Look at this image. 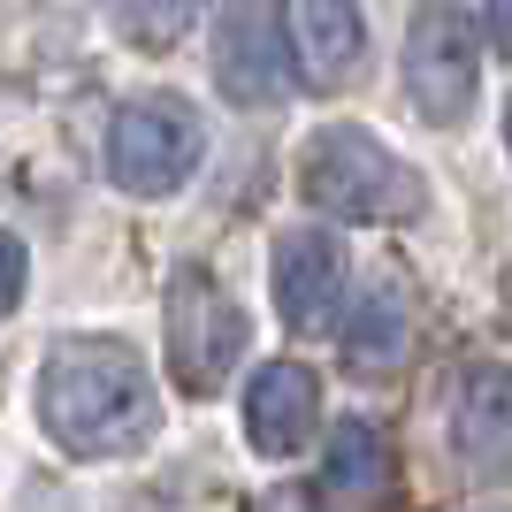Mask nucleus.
Instances as JSON below:
<instances>
[{"label":"nucleus","mask_w":512,"mask_h":512,"mask_svg":"<svg viewBox=\"0 0 512 512\" xmlns=\"http://www.w3.org/2000/svg\"><path fill=\"white\" fill-rule=\"evenodd\" d=\"M39 421L69 459H130L161 436V390L115 337H54L39 367Z\"/></svg>","instance_id":"nucleus-1"},{"label":"nucleus","mask_w":512,"mask_h":512,"mask_svg":"<svg viewBox=\"0 0 512 512\" xmlns=\"http://www.w3.org/2000/svg\"><path fill=\"white\" fill-rule=\"evenodd\" d=\"M299 192L306 207L337 214V222H413L421 214V176L383 146L367 138L360 123H329L306 138L299 153Z\"/></svg>","instance_id":"nucleus-2"},{"label":"nucleus","mask_w":512,"mask_h":512,"mask_svg":"<svg viewBox=\"0 0 512 512\" xmlns=\"http://www.w3.org/2000/svg\"><path fill=\"white\" fill-rule=\"evenodd\" d=\"M199 146H207V130L184 92H138L107 123V176L138 199H161L199 169Z\"/></svg>","instance_id":"nucleus-3"},{"label":"nucleus","mask_w":512,"mask_h":512,"mask_svg":"<svg viewBox=\"0 0 512 512\" xmlns=\"http://www.w3.org/2000/svg\"><path fill=\"white\" fill-rule=\"evenodd\" d=\"M245 360V314L207 268H176L169 283V375L192 398H214V390L237 375Z\"/></svg>","instance_id":"nucleus-4"},{"label":"nucleus","mask_w":512,"mask_h":512,"mask_svg":"<svg viewBox=\"0 0 512 512\" xmlns=\"http://www.w3.org/2000/svg\"><path fill=\"white\" fill-rule=\"evenodd\" d=\"M482 85V16L428 0L406 31V92L428 123H459Z\"/></svg>","instance_id":"nucleus-5"},{"label":"nucleus","mask_w":512,"mask_h":512,"mask_svg":"<svg viewBox=\"0 0 512 512\" xmlns=\"http://www.w3.org/2000/svg\"><path fill=\"white\" fill-rule=\"evenodd\" d=\"M214 85L237 107H276L291 92V54H283V16L276 8H222L214 16Z\"/></svg>","instance_id":"nucleus-6"},{"label":"nucleus","mask_w":512,"mask_h":512,"mask_svg":"<svg viewBox=\"0 0 512 512\" xmlns=\"http://www.w3.org/2000/svg\"><path fill=\"white\" fill-rule=\"evenodd\" d=\"M283 54H291V85L344 92L367 54L360 8L352 0H299V8H283Z\"/></svg>","instance_id":"nucleus-7"},{"label":"nucleus","mask_w":512,"mask_h":512,"mask_svg":"<svg viewBox=\"0 0 512 512\" xmlns=\"http://www.w3.org/2000/svg\"><path fill=\"white\" fill-rule=\"evenodd\" d=\"M314 428H321L314 367L268 360L253 383H245V436H253L260 459H291V451H306V444H314Z\"/></svg>","instance_id":"nucleus-8"},{"label":"nucleus","mask_w":512,"mask_h":512,"mask_svg":"<svg viewBox=\"0 0 512 512\" xmlns=\"http://www.w3.org/2000/svg\"><path fill=\"white\" fill-rule=\"evenodd\" d=\"M344 299V245L329 230L276 237V306L291 329H329V306Z\"/></svg>","instance_id":"nucleus-9"},{"label":"nucleus","mask_w":512,"mask_h":512,"mask_svg":"<svg viewBox=\"0 0 512 512\" xmlns=\"http://www.w3.org/2000/svg\"><path fill=\"white\" fill-rule=\"evenodd\" d=\"M337 344H344V367L360 375V383H383L406 367V344H413V321H406V291L390 276H375L352 299V314L337 321Z\"/></svg>","instance_id":"nucleus-10"},{"label":"nucleus","mask_w":512,"mask_h":512,"mask_svg":"<svg viewBox=\"0 0 512 512\" xmlns=\"http://www.w3.org/2000/svg\"><path fill=\"white\" fill-rule=\"evenodd\" d=\"M505 436H512V390H505V367L497 360H474L459 383H451V451L467 467L490 474L505 459Z\"/></svg>","instance_id":"nucleus-11"},{"label":"nucleus","mask_w":512,"mask_h":512,"mask_svg":"<svg viewBox=\"0 0 512 512\" xmlns=\"http://www.w3.org/2000/svg\"><path fill=\"white\" fill-rule=\"evenodd\" d=\"M383 474H390V444H383V428L367 421V413H352V421L329 428L321 490H337V497H375V490H383Z\"/></svg>","instance_id":"nucleus-12"},{"label":"nucleus","mask_w":512,"mask_h":512,"mask_svg":"<svg viewBox=\"0 0 512 512\" xmlns=\"http://www.w3.org/2000/svg\"><path fill=\"white\" fill-rule=\"evenodd\" d=\"M192 23H199V8H115V31L138 39V46H169V39H184Z\"/></svg>","instance_id":"nucleus-13"},{"label":"nucleus","mask_w":512,"mask_h":512,"mask_svg":"<svg viewBox=\"0 0 512 512\" xmlns=\"http://www.w3.org/2000/svg\"><path fill=\"white\" fill-rule=\"evenodd\" d=\"M23 276H31V260H23V237L0 230V314L23 299Z\"/></svg>","instance_id":"nucleus-14"},{"label":"nucleus","mask_w":512,"mask_h":512,"mask_svg":"<svg viewBox=\"0 0 512 512\" xmlns=\"http://www.w3.org/2000/svg\"><path fill=\"white\" fill-rule=\"evenodd\" d=\"M260 512H321V505H314V497H306V490H276V497H268V505H260Z\"/></svg>","instance_id":"nucleus-15"}]
</instances>
